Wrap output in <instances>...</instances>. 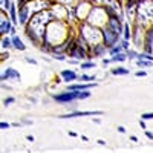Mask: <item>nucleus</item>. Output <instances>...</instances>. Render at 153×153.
<instances>
[{
	"mask_svg": "<svg viewBox=\"0 0 153 153\" xmlns=\"http://www.w3.org/2000/svg\"><path fill=\"white\" fill-rule=\"evenodd\" d=\"M71 57H74V58H89L91 55H89V52H87V48H83V46H78L76 45L71 52H68Z\"/></svg>",
	"mask_w": 153,
	"mask_h": 153,
	"instance_id": "5",
	"label": "nucleus"
},
{
	"mask_svg": "<svg viewBox=\"0 0 153 153\" xmlns=\"http://www.w3.org/2000/svg\"><path fill=\"white\" fill-rule=\"evenodd\" d=\"M101 35H103V42H104V45L107 46V49L112 48V46H115V45L118 43V40H120V35L115 32L113 29H110L109 26H104V28H103V31H101Z\"/></svg>",
	"mask_w": 153,
	"mask_h": 153,
	"instance_id": "1",
	"label": "nucleus"
},
{
	"mask_svg": "<svg viewBox=\"0 0 153 153\" xmlns=\"http://www.w3.org/2000/svg\"><path fill=\"white\" fill-rule=\"evenodd\" d=\"M11 5H12L11 0H3V9H9V8H11Z\"/></svg>",
	"mask_w": 153,
	"mask_h": 153,
	"instance_id": "27",
	"label": "nucleus"
},
{
	"mask_svg": "<svg viewBox=\"0 0 153 153\" xmlns=\"http://www.w3.org/2000/svg\"><path fill=\"white\" fill-rule=\"evenodd\" d=\"M26 139H28V141H31V143H32V141H34V136H31V135H28V138H26Z\"/></svg>",
	"mask_w": 153,
	"mask_h": 153,
	"instance_id": "38",
	"label": "nucleus"
},
{
	"mask_svg": "<svg viewBox=\"0 0 153 153\" xmlns=\"http://www.w3.org/2000/svg\"><path fill=\"white\" fill-rule=\"evenodd\" d=\"M107 26H109L110 29H113L118 35L124 31V26H123V23H121V20H120V16H112V17H107Z\"/></svg>",
	"mask_w": 153,
	"mask_h": 153,
	"instance_id": "4",
	"label": "nucleus"
},
{
	"mask_svg": "<svg viewBox=\"0 0 153 153\" xmlns=\"http://www.w3.org/2000/svg\"><path fill=\"white\" fill-rule=\"evenodd\" d=\"M127 57H129V58H138L139 57V54L138 52H135V51H127Z\"/></svg>",
	"mask_w": 153,
	"mask_h": 153,
	"instance_id": "24",
	"label": "nucleus"
},
{
	"mask_svg": "<svg viewBox=\"0 0 153 153\" xmlns=\"http://www.w3.org/2000/svg\"><path fill=\"white\" fill-rule=\"evenodd\" d=\"M97 143H98V144H100V146H106V143H104V141H103V139H98V141H97Z\"/></svg>",
	"mask_w": 153,
	"mask_h": 153,
	"instance_id": "37",
	"label": "nucleus"
},
{
	"mask_svg": "<svg viewBox=\"0 0 153 153\" xmlns=\"http://www.w3.org/2000/svg\"><path fill=\"white\" fill-rule=\"evenodd\" d=\"M9 16H11V22H17V14H16V3H12L9 8Z\"/></svg>",
	"mask_w": 153,
	"mask_h": 153,
	"instance_id": "18",
	"label": "nucleus"
},
{
	"mask_svg": "<svg viewBox=\"0 0 153 153\" xmlns=\"http://www.w3.org/2000/svg\"><path fill=\"white\" fill-rule=\"evenodd\" d=\"M11 80V78H16V80H19L20 78V74L16 71V69H12V68H8L6 71H5V74L2 75V81H5V80Z\"/></svg>",
	"mask_w": 153,
	"mask_h": 153,
	"instance_id": "8",
	"label": "nucleus"
},
{
	"mask_svg": "<svg viewBox=\"0 0 153 153\" xmlns=\"http://www.w3.org/2000/svg\"><path fill=\"white\" fill-rule=\"evenodd\" d=\"M138 2H141V0H127L126 2V8L129 9V8H132V6H135Z\"/></svg>",
	"mask_w": 153,
	"mask_h": 153,
	"instance_id": "22",
	"label": "nucleus"
},
{
	"mask_svg": "<svg viewBox=\"0 0 153 153\" xmlns=\"http://www.w3.org/2000/svg\"><path fill=\"white\" fill-rule=\"evenodd\" d=\"M26 61H28V63H31V65H35V60H32V58H29V57L26 58Z\"/></svg>",
	"mask_w": 153,
	"mask_h": 153,
	"instance_id": "36",
	"label": "nucleus"
},
{
	"mask_svg": "<svg viewBox=\"0 0 153 153\" xmlns=\"http://www.w3.org/2000/svg\"><path fill=\"white\" fill-rule=\"evenodd\" d=\"M26 20H28V6H20L19 9V23L20 25H26Z\"/></svg>",
	"mask_w": 153,
	"mask_h": 153,
	"instance_id": "9",
	"label": "nucleus"
},
{
	"mask_svg": "<svg viewBox=\"0 0 153 153\" xmlns=\"http://www.w3.org/2000/svg\"><path fill=\"white\" fill-rule=\"evenodd\" d=\"M97 83H83V84H71L68 91H89L91 87H95Z\"/></svg>",
	"mask_w": 153,
	"mask_h": 153,
	"instance_id": "7",
	"label": "nucleus"
},
{
	"mask_svg": "<svg viewBox=\"0 0 153 153\" xmlns=\"http://www.w3.org/2000/svg\"><path fill=\"white\" fill-rule=\"evenodd\" d=\"M12 28H14V26H12V23L9 22V19H6L5 9H3V11H2V22H0V34H2V35H6V34L11 32Z\"/></svg>",
	"mask_w": 153,
	"mask_h": 153,
	"instance_id": "6",
	"label": "nucleus"
},
{
	"mask_svg": "<svg viewBox=\"0 0 153 153\" xmlns=\"http://www.w3.org/2000/svg\"><path fill=\"white\" fill-rule=\"evenodd\" d=\"M135 75H136V76H146V75H147V72H146V71H139V72H136Z\"/></svg>",
	"mask_w": 153,
	"mask_h": 153,
	"instance_id": "31",
	"label": "nucleus"
},
{
	"mask_svg": "<svg viewBox=\"0 0 153 153\" xmlns=\"http://www.w3.org/2000/svg\"><path fill=\"white\" fill-rule=\"evenodd\" d=\"M106 49H107V46L104 45V42H103V43H98V45H95V46L92 48V54H94V55H103V54L106 52Z\"/></svg>",
	"mask_w": 153,
	"mask_h": 153,
	"instance_id": "11",
	"label": "nucleus"
},
{
	"mask_svg": "<svg viewBox=\"0 0 153 153\" xmlns=\"http://www.w3.org/2000/svg\"><path fill=\"white\" fill-rule=\"evenodd\" d=\"M123 51H124V48H123V46H120V45H115V46L109 48V54H110V55H115V54H120V52H123Z\"/></svg>",
	"mask_w": 153,
	"mask_h": 153,
	"instance_id": "16",
	"label": "nucleus"
},
{
	"mask_svg": "<svg viewBox=\"0 0 153 153\" xmlns=\"http://www.w3.org/2000/svg\"><path fill=\"white\" fill-rule=\"evenodd\" d=\"M80 92L81 91H68V92H63L58 95H52V98L58 101V103H72V101L80 98Z\"/></svg>",
	"mask_w": 153,
	"mask_h": 153,
	"instance_id": "2",
	"label": "nucleus"
},
{
	"mask_svg": "<svg viewBox=\"0 0 153 153\" xmlns=\"http://www.w3.org/2000/svg\"><path fill=\"white\" fill-rule=\"evenodd\" d=\"M112 75H129V69H126V68H115V69H112Z\"/></svg>",
	"mask_w": 153,
	"mask_h": 153,
	"instance_id": "15",
	"label": "nucleus"
},
{
	"mask_svg": "<svg viewBox=\"0 0 153 153\" xmlns=\"http://www.w3.org/2000/svg\"><path fill=\"white\" fill-rule=\"evenodd\" d=\"M61 76H63V80H65L66 83H71V81L78 78V75H76L74 71H61Z\"/></svg>",
	"mask_w": 153,
	"mask_h": 153,
	"instance_id": "10",
	"label": "nucleus"
},
{
	"mask_svg": "<svg viewBox=\"0 0 153 153\" xmlns=\"http://www.w3.org/2000/svg\"><path fill=\"white\" fill-rule=\"evenodd\" d=\"M11 103H14V98H12V97H9V98H6V100L3 101L5 106H8V104H11Z\"/></svg>",
	"mask_w": 153,
	"mask_h": 153,
	"instance_id": "29",
	"label": "nucleus"
},
{
	"mask_svg": "<svg viewBox=\"0 0 153 153\" xmlns=\"http://www.w3.org/2000/svg\"><path fill=\"white\" fill-rule=\"evenodd\" d=\"M127 58V54H124V52H120V54H115V55H112V61L113 63H123V61H126Z\"/></svg>",
	"mask_w": 153,
	"mask_h": 153,
	"instance_id": "12",
	"label": "nucleus"
},
{
	"mask_svg": "<svg viewBox=\"0 0 153 153\" xmlns=\"http://www.w3.org/2000/svg\"><path fill=\"white\" fill-rule=\"evenodd\" d=\"M109 63H112V58H104L103 60V65H109Z\"/></svg>",
	"mask_w": 153,
	"mask_h": 153,
	"instance_id": "33",
	"label": "nucleus"
},
{
	"mask_svg": "<svg viewBox=\"0 0 153 153\" xmlns=\"http://www.w3.org/2000/svg\"><path fill=\"white\" fill-rule=\"evenodd\" d=\"M80 80H81V81H94V80H95V76H91V75H81V76H80Z\"/></svg>",
	"mask_w": 153,
	"mask_h": 153,
	"instance_id": "23",
	"label": "nucleus"
},
{
	"mask_svg": "<svg viewBox=\"0 0 153 153\" xmlns=\"http://www.w3.org/2000/svg\"><path fill=\"white\" fill-rule=\"evenodd\" d=\"M54 58H55V60L63 61V60H66V55H65V54H55V55H54Z\"/></svg>",
	"mask_w": 153,
	"mask_h": 153,
	"instance_id": "28",
	"label": "nucleus"
},
{
	"mask_svg": "<svg viewBox=\"0 0 153 153\" xmlns=\"http://www.w3.org/2000/svg\"><path fill=\"white\" fill-rule=\"evenodd\" d=\"M92 68H95V63H92V61L81 63V69H92Z\"/></svg>",
	"mask_w": 153,
	"mask_h": 153,
	"instance_id": "20",
	"label": "nucleus"
},
{
	"mask_svg": "<svg viewBox=\"0 0 153 153\" xmlns=\"http://www.w3.org/2000/svg\"><path fill=\"white\" fill-rule=\"evenodd\" d=\"M12 45H14V48H16V49H19V51H25V48H26V46L23 45V42L20 40V38H19L17 35L12 37Z\"/></svg>",
	"mask_w": 153,
	"mask_h": 153,
	"instance_id": "13",
	"label": "nucleus"
},
{
	"mask_svg": "<svg viewBox=\"0 0 153 153\" xmlns=\"http://www.w3.org/2000/svg\"><path fill=\"white\" fill-rule=\"evenodd\" d=\"M103 115L101 110H91V112H81V110H76V112H71V113H65L61 115L60 118H76V117H100Z\"/></svg>",
	"mask_w": 153,
	"mask_h": 153,
	"instance_id": "3",
	"label": "nucleus"
},
{
	"mask_svg": "<svg viewBox=\"0 0 153 153\" xmlns=\"http://www.w3.org/2000/svg\"><path fill=\"white\" fill-rule=\"evenodd\" d=\"M118 132H120V133H124V132H126V129H124L123 126H120V127H118Z\"/></svg>",
	"mask_w": 153,
	"mask_h": 153,
	"instance_id": "35",
	"label": "nucleus"
},
{
	"mask_svg": "<svg viewBox=\"0 0 153 153\" xmlns=\"http://www.w3.org/2000/svg\"><path fill=\"white\" fill-rule=\"evenodd\" d=\"M124 38L126 40H129V38L132 37V34H130V28H129V25H124Z\"/></svg>",
	"mask_w": 153,
	"mask_h": 153,
	"instance_id": "19",
	"label": "nucleus"
},
{
	"mask_svg": "<svg viewBox=\"0 0 153 153\" xmlns=\"http://www.w3.org/2000/svg\"><path fill=\"white\" fill-rule=\"evenodd\" d=\"M143 120H153V112H147V113H143Z\"/></svg>",
	"mask_w": 153,
	"mask_h": 153,
	"instance_id": "26",
	"label": "nucleus"
},
{
	"mask_svg": "<svg viewBox=\"0 0 153 153\" xmlns=\"http://www.w3.org/2000/svg\"><path fill=\"white\" fill-rule=\"evenodd\" d=\"M139 126H141L143 129L146 130V121H144V120H141V121H139Z\"/></svg>",
	"mask_w": 153,
	"mask_h": 153,
	"instance_id": "34",
	"label": "nucleus"
},
{
	"mask_svg": "<svg viewBox=\"0 0 153 153\" xmlns=\"http://www.w3.org/2000/svg\"><path fill=\"white\" fill-rule=\"evenodd\" d=\"M121 46L124 48V51H129V49H130V45H129V40H126V38H124V40L121 42Z\"/></svg>",
	"mask_w": 153,
	"mask_h": 153,
	"instance_id": "25",
	"label": "nucleus"
},
{
	"mask_svg": "<svg viewBox=\"0 0 153 153\" xmlns=\"http://www.w3.org/2000/svg\"><path fill=\"white\" fill-rule=\"evenodd\" d=\"M138 58H144V60H150V61H153V55L152 54H149V52H143V54H139V57Z\"/></svg>",
	"mask_w": 153,
	"mask_h": 153,
	"instance_id": "21",
	"label": "nucleus"
},
{
	"mask_svg": "<svg viewBox=\"0 0 153 153\" xmlns=\"http://www.w3.org/2000/svg\"><path fill=\"white\" fill-rule=\"evenodd\" d=\"M136 63H138V66H139V68H152V66H153V61H150V60H144V58H139Z\"/></svg>",
	"mask_w": 153,
	"mask_h": 153,
	"instance_id": "14",
	"label": "nucleus"
},
{
	"mask_svg": "<svg viewBox=\"0 0 153 153\" xmlns=\"http://www.w3.org/2000/svg\"><path fill=\"white\" fill-rule=\"evenodd\" d=\"M0 127H2V130H6V129H9V124L6 121H3L2 124H0Z\"/></svg>",
	"mask_w": 153,
	"mask_h": 153,
	"instance_id": "30",
	"label": "nucleus"
},
{
	"mask_svg": "<svg viewBox=\"0 0 153 153\" xmlns=\"http://www.w3.org/2000/svg\"><path fill=\"white\" fill-rule=\"evenodd\" d=\"M144 133H146V136H147L149 139H153V133H152V132H149V130H144Z\"/></svg>",
	"mask_w": 153,
	"mask_h": 153,
	"instance_id": "32",
	"label": "nucleus"
},
{
	"mask_svg": "<svg viewBox=\"0 0 153 153\" xmlns=\"http://www.w3.org/2000/svg\"><path fill=\"white\" fill-rule=\"evenodd\" d=\"M11 46H14V45H12V38L3 37V40H2V49H9Z\"/></svg>",
	"mask_w": 153,
	"mask_h": 153,
	"instance_id": "17",
	"label": "nucleus"
}]
</instances>
